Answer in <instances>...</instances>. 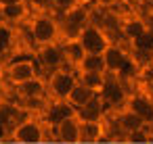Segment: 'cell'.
<instances>
[{
  "label": "cell",
  "mask_w": 153,
  "mask_h": 144,
  "mask_svg": "<svg viewBox=\"0 0 153 144\" xmlns=\"http://www.w3.org/2000/svg\"><path fill=\"white\" fill-rule=\"evenodd\" d=\"M27 32H30V40L32 44L36 46H44V44H53L59 40V34H61V23L55 15H48V13H38L36 17H32L30 25H27Z\"/></svg>",
  "instance_id": "cell-1"
},
{
  "label": "cell",
  "mask_w": 153,
  "mask_h": 144,
  "mask_svg": "<svg viewBox=\"0 0 153 144\" xmlns=\"http://www.w3.org/2000/svg\"><path fill=\"white\" fill-rule=\"evenodd\" d=\"M34 65H36V71H38V77L40 71H48V73H55L57 69H61L65 65V54H63V46L59 42H53V44H44V46H38L36 54H34Z\"/></svg>",
  "instance_id": "cell-2"
},
{
  "label": "cell",
  "mask_w": 153,
  "mask_h": 144,
  "mask_svg": "<svg viewBox=\"0 0 153 144\" xmlns=\"http://www.w3.org/2000/svg\"><path fill=\"white\" fill-rule=\"evenodd\" d=\"M78 77H80V71L76 69H57L55 73L48 75V82H46L48 92L55 96V100H67V96L80 82Z\"/></svg>",
  "instance_id": "cell-3"
},
{
  "label": "cell",
  "mask_w": 153,
  "mask_h": 144,
  "mask_svg": "<svg viewBox=\"0 0 153 144\" xmlns=\"http://www.w3.org/2000/svg\"><path fill=\"white\" fill-rule=\"evenodd\" d=\"M78 42L82 44V48L86 50V54H103L107 50V46L111 44L107 32L101 25H97V23H88L78 34Z\"/></svg>",
  "instance_id": "cell-4"
},
{
  "label": "cell",
  "mask_w": 153,
  "mask_h": 144,
  "mask_svg": "<svg viewBox=\"0 0 153 144\" xmlns=\"http://www.w3.org/2000/svg\"><path fill=\"white\" fill-rule=\"evenodd\" d=\"M11 138L15 144H42L44 142V123H40L36 119H25L11 132Z\"/></svg>",
  "instance_id": "cell-5"
},
{
  "label": "cell",
  "mask_w": 153,
  "mask_h": 144,
  "mask_svg": "<svg viewBox=\"0 0 153 144\" xmlns=\"http://www.w3.org/2000/svg\"><path fill=\"white\" fill-rule=\"evenodd\" d=\"M61 17H63L61 27L65 29L67 38H78V34L90 23V11H88V7H84V4H78L76 9L67 11V13L61 15Z\"/></svg>",
  "instance_id": "cell-6"
},
{
  "label": "cell",
  "mask_w": 153,
  "mask_h": 144,
  "mask_svg": "<svg viewBox=\"0 0 153 144\" xmlns=\"http://www.w3.org/2000/svg\"><path fill=\"white\" fill-rule=\"evenodd\" d=\"M7 77L13 86L17 84H23L32 77H38V71H36V65H34V57H15L7 69Z\"/></svg>",
  "instance_id": "cell-7"
},
{
  "label": "cell",
  "mask_w": 153,
  "mask_h": 144,
  "mask_svg": "<svg viewBox=\"0 0 153 144\" xmlns=\"http://www.w3.org/2000/svg\"><path fill=\"white\" fill-rule=\"evenodd\" d=\"M99 98H101L103 104H107V107H115V104H120V102L126 100V90H124V86L120 84L117 75H109V73H107V79H105L103 88L99 90Z\"/></svg>",
  "instance_id": "cell-8"
},
{
  "label": "cell",
  "mask_w": 153,
  "mask_h": 144,
  "mask_svg": "<svg viewBox=\"0 0 153 144\" xmlns=\"http://www.w3.org/2000/svg\"><path fill=\"white\" fill-rule=\"evenodd\" d=\"M74 115H76V109L67 100H53L51 104L44 107V125L57 127L61 121H65Z\"/></svg>",
  "instance_id": "cell-9"
},
{
  "label": "cell",
  "mask_w": 153,
  "mask_h": 144,
  "mask_svg": "<svg viewBox=\"0 0 153 144\" xmlns=\"http://www.w3.org/2000/svg\"><path fill=\"white\" fill-rule=\"evenodd\" d=\"M103 61H105V71H107L109 75H117V73L124 69V65L130 61V57H128V52H126L120 44L111 42V44L107 46V50L103 52Z\"/></svg>",
  "instance_id": "cell-10"
},
{
  "label": "cell",
  "mask_w": 153,
  "mask_h": 144,
  "mask_svg": "<svg viewBox=\"0 0 153 144\" xmlns=\"http://www.w3.org/2000/svg\"><path fill=\"white\" fill-rule=\"evenodd\" d=\"M126 109H130L132 113H136L147 125L149 123H153V102H151V98L149 96H145V94H132L130 98H126Z\"/></svg>",
  "instance_id": "cell-11"
},
{
  "label": "cell",
  "mask_w": 153,
  "mask_h": 144,
  "mask_svg": "<svg viewBox=\"0 0 153 144\" xmlns=\"http://www.w3.org/2000/svg\"><path fill=\"white\" fill-rule=\"evenodd\" d=\"M46 90H48V86H46V82H44L42 77H32V79H27V82H23V84H17V86H15V92H17L23 100L44 98V96H46Z\"/></svg>",
  "instance_id": "cell-12"
},
{
  "label": "cell",
  "mask_w": 153,
  "mask_h": 144,
  "mask_svg": "<svg viewBox=\"0 0 153 144\" xmlns=\"http://www.w3.org/2000/svg\"><path fill=\"white\" fill-rule=\"evenodd\" d=\"M80 119L74 115V117H69V119H65V121H61L59 125H57V138H59V142H63V144H74V142H78L80 140Z\"/></svg>",
  "instance_id": "cell-13"
},
{
  "label": "cell",
  "mask_w": 153,
  "mask_h": 144,
  "mask_svg": "<svg viewBox=\"0 0 153 144\" xmlns=\"http://www.w3.org/2000/svg\"><path fill=\"white\" fill-rule=\"evenodd\" d=\"M61 46H63L65 63H67V65H71L74 69H78V67H80V63H82V61H84V57H86V50L82 48V44L78 42V38H67Z\"/></svg>",
  "instance_id": "cell-14"
},
{
  "label": "cell",
  "mask_w": 153,
  "mask_h": 144,
  "mask_svg": "<svg viewBox=\"0 0 153 144\" xmlns=\"http://www.w3.org/2000/svg\"><path fill=\"white\" fill-rule=\"evenodd\" d=\"M99 96V92H94V90H90L88 86H84V84H76V88L71 90V94L67 96V102L78 111V109H82V107H86L90 100H94Z\"/></svg>",
  "instance_id": "cell-15"
},
{
  "label": "cell",
  "mask_w": 153,
  "mask_h": 144,
  "mask_svg": "<svg viewBox=\"0 0 153 144\" xmlns=\"http://www.w3.org/2000/svg\"><path fill=\"white\" fill-rule=\"evenodd\" d=\"M103 113H105V104H103V100L97 96V98L90 100L86 107L78 109V111H76V117H78L82 123H88V121H101V119H103Z\"/></svg>",
  "instance_id": "cell-16"
},
{
  "label": "cell",
  "mask_w": 153,
  "mask_h": 144,
  "mask_svg": "<svg viewBox=\"0 0 153 144\" xmlns=\"http://www.w3.org/2000/svg\"><path fill=\"white\" fill-rule=\"evenodd\" d=\"M82 123V121H80ZM105 136V125L101 121H88L80 125V140L82 142H90V144H99Z\"/></svg>",
  "instance_id": "cell-17"
},
{
  "label": "cell",
  "mask_w": 153,
  "mask_h": 144,
  "mask_svg": "<svg viewBox=\"0 0 153 144\" xmlns=\"http://www.w3.org/2000/svg\"><path fill=\"white\" fill-rule=\"evenodd\" d=\"M0 13H2V19H4L7 25H15V23H19L27 17V2L4 4V7H0Z\"/></svg>",
  "instance_id": "cell-18"
},
{
  "label": "cell",
  "mask_w": 153,
  "mask_h": 144,
  "mask_svg": "<svg viewBox=\"0 0 153 144\" xmlns=\"http://www.w3.org/2000/svg\"><path fill=\"white\" fill-rule=\"evenodd\" d=\"M117 125L130 136V134H134V132H138V129H143L147 123L136 115V113H132L130 109H124L122 113H117Z\"/></svg>",
  "instance_id": "cell-19"
},
{
  "label": "cell",
  "mask_w": 153,
  "mask_h": 144,
  "mask_svg": "<svg viewBox=\"0 0 153 144\" xmlns=\"http://www.w3.org/2000/svg\"><path fill=\"white\" fill-rule=\"evenodd\" d=\"M149 29V25L140 19V17H130V19H126L122 25H120V32H122V36L128 40V42H132L134 38H138L140 34H145Z\"/></svg>",
  "instance_id": "cell-20"
},
{
  "label": "cell",
  "mask_w": 153,
  "mask_h": 144,
  "mask_svg": "<svg viewBox=\"0 0 153 144\" xmlns=\"http://www.w3.org/2000/svg\"><path fill=\"white\" fill-rule=\"evenodd\" d=\"M130 44H132V50L136 54L153 57V29H147L145 34H140L138 38H134Z\"/></svg>",
  "instance_id": "cell-21"
},
{
  "label": "cell",
  "mask_w": 153,
  "mask_h": 144,
  "mask_svg": "<svg viewBox=\"0 0 153 144\" xmlns=\"http://www.w3.org/2000/svg\"><path fill=\"white\" fill-rule=\"evenodd\" d=\"M80 73H107L105 71V61L103 54H86L84 61L78 67Z\"/></svg>",
  "instance_id": "cell-22"
},
{
  "label": "cell",
  "mask_w": 153,
  "mask_h": 144,
  "mask_svg": "<svg viewBox=\"0 0 153 144\" xmlns=\"http://www.w3.org/2000/svg\"><path fill=\"white\" fill-rule=\"evenodd\" d=\"M78 79H80V84H84V86H88L90 90L99 92V90L103 88L105 79H107V73H80Z\"/></svg>",
  "instance_id": "cell-23"
},
{
  "label": "cell",
  "mask_w": 153,
  "mask_h": 144,
  "mask_svg": "<svg viewBox=\"0 0 153 144\" xmlns=\"http://www.w3.org/2000/svg\"><path fill=\"white\" fill-rule=\"evenodd\" d=\"M13 38H15V32L9 27V25H2L0 27V54L2 52H9L13 48Z\"/></svg>",
  "instance_id": "cell-24"
},
{
  "label": "cell",
  "mask_w": 153,
  "mask_h": 144,
  "mask_svg": "<svg viewBox=\"0 0 153 144\" xmlns=\"http://www.w3.org/2000/svg\"><path fill=\"white\" fill-rule=\"evenodd\" d=\"M80 4V0H53V11H57V15L55 17H61V15H65L67 11H71V9H76Z\"/></svg>",
  "instance_id": "cell-25"
},
{
  "label": "cell",
  "mask_w": 153,
  "mask_h": 144,
  "mask_svg": "<svg viewBox=\"0 0 153 144\" xmlns=\"http://www.w3.org/2000/svg\"><path fill=\"white\" fill-rule=\"evenodd\" d=\"M25 2H27V7H36L40 11H48L53 7V0H25Z\"/></svg>",
  "instance_id": "cell-26"
},
{
  "label": "cell",
  "mask_w": 153,
  "mask_h": 144,
  "mask_svg": "<svg viewBox=\"0 0 153 144\" xmlns=\"http://www.w3.org/2000/svg\"><path fill=\"white\" fill-rule=\"evenodd\" d=\"M120 2V0H97V7L99 9H111V7H115Z\"/></svg>",
  "instance_id": "cell-27"
},
{
  "label": "cell",
  "mask_w": 153,
  "mask_h": 144,
  "mask_svg": "<svg viewBox=\"0 0 153 144\" xmlns=\"http://www.w3.org/2000/svg\"><path fill=\"white\" fill-rule=\"evenodd\" d=\"M7 134H9V129L4 127V123H0V142H4V138H7Z\"/></svg>",
  "instance_id": "cell-28"
},
{
  "label": "cell",
  "mask_w": 153,
  "mask_h": 144,
  "mask_svg": "<svg viewBox=\"0 0 153 144\" xmlns=\"http://www.w3.org/2000/svg\"><path fill=\"white\" fill-rule=\"evenodd\" d=\"M15 2H25V0H0V7H4V4H15Z\"/></svg>",
  "instance_id": "cell-29"
},
{
  "label": "cell",
  "mask_w": 153,
  "mask_h": 144,
  "mask_svg": "<svg viewBox=\"0 0 153 144\" xmlns=\"http://www.w3.org/2000/svg\"><path fill=\"white\" fill-rule=\"evenodd\" d=\"M80 4H84V7H94L97 0H80Z\"/></svg>",
  "instance_id": "cell-30"
},
{
  "label": "cell",
  "mask_w": 153,
  "mask_h": 144,
  "mask_svg": "<svg viewBox=\"0 0 153 144\" xmlns=\"http://www.w3.org/2000/svg\"><path fill=\"white\" fill-rule=\"evenodd\" d=\"M2 25H7V23H4V19H2V13H0V27H2Z\"/></svg>",
  "instance_id": "cell-31"
},
{
  "label": "cell",
  "mask_w": 153,
  "mask_h": 144,
  "mask_svg": "<svg viewBox=\"0 0 153 144\" xmlns=\"http://www.w3.org/2000/svg\"><path fill=\"white\" fill-rule=\"evenodd\" d=\"M74 144H90V142H82V140H78V142H74Z\"/></svg>",
  "instance_id": "cell-32"
},
{
  "label": "cell",
  "mask_w": 153,
  "mask_h": 144,
  "mask_svg": "<svg viewBox=\"0 0 153 144\" xmlns=\"http://www.w3.org/2000/svg\"><path fill=\"white\" fill-rule=\"evenodd\" d=\"M0 90H2V75H0Z\"/></svg>",
  "instance_id": "cell-33"
},
{
  "label": "cell",
  "mask_w": 153,
  "mask_h": 144,
  "mask_svg": "<svg viewBox=\"0 0 153 144\" xmlns=\"http://www.w3.org/2000/svg\"><path fill=\"white\" fill-rule=\"evenodd\" d=\"M149 67H151V69H153V57H151V63H149Z\"/></svg>",
  "instance_id": "cell-34"
},
{
  "label": "cell",
  "mask_w": 153,
  "mask_h": 144,
  "mask_svg": "<svg viewBox=\"0 0 153 144\" xmlns=\"http://www.w3.org/2000/svg\"><path fill=\"white\" fill-rule=\"evenodd\" d=\"M0 144H7V142H0Z\"/></svg>",
  "instance_id": "cell-35"
}]
</instances>
